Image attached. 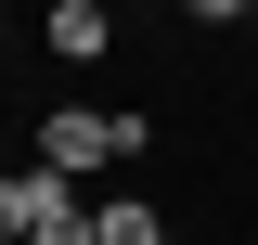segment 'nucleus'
Segmentation results:
<instances>
[{
	"label": "nucleus",
	"mask_w": 258,
	"mask_h": 245,
	"mask_svg": "<svg viewBox=\"0 0 258 245\" xmlns=\"http://www.w3.org/2000/svg\"><path fill=\"white\" fill-rule=\"evenodd\" d=\"M0 219H13V245H39V232H64V219H91V207H78L64 168H13L0 181Z\"/></svg>",
	"instance_id": "obj_1"
},
{
	"label": "nucleus",
	"mask_w": 258,
	"mask_h": 245,
	"mask_svg": "<svg viewBox=\"0 0 258 245\" xmlns=\"http://www.w3.org/2000/svg\"><path fill=\"white\" fill-rule=\"evenodd\" d=\"M103 155H129V129H116V116H91V103L39 116V168H64V181H78V168H103Z\"/></svg>",
	"instance_id": "obj_2"
},
{
	"label": "nucleus",
	"mask_w": 258,
	"mask_h": 245,
	"mask_svg": "<svg viewBox=\"0 0 258 245\" xmlns=\"http://www.w3.org/2000/svg\"><path fill=\"white\" fill-rule=\"evenodd\" d=\"M39 26H52V52H64V65H91L103 39H116V13H103V0H52Z\"/></svg>",
	"instance_id": "obj_3"
},
{
	"label": "nucleus",
	"mask_w": 258,
	"mask_h": 245,
	"mask_svg": "<svg viewBox=\"0 0 258 245\" xmlns=\"http://www.w3.org/2000/svg\"><path fill=\"white\" fill-rule=\"evenodd\" d=\"M91 232H103V245H168V219L142 207V194H116V207H91Z\"/></svg>",
	"instance_id": "obj_4"
},
{
	"label": "nucleus",
	"mask_w": 258,
	"mask_h": 245,
	"mask_svg": "<svg viewBox=\"0 0 258 245\" xmlns=\"http://www.w3.org/2000/svg\"><path fill=\"white\" fill-rule=\"evenodd\" d=\"M181 26H258V0H181Z\"/></svg>",
	"instance_id": "obj_5"
},
{
	"label": "nucleus",
	"mask_w": 258,
	"mask_h": 245,
	"mask_svg": "<svg viewBox=\"0 0 258 245\" xmlns=\"http://www.w3.org/2000/svg\"><path fill=\"white\" fill-rule=\"evenodd\" d=\"M245 52H258V26H245Z\"/></svg>",
	"instance_id": "obj_6"
},
{
	"label": "nucleus",
	"mask_w": 258,
	"mask_h": 245,
	"mask_svg": "<svg viewBox=\"0 0 258 245\" xmlns=\"http://www.w3.org/2000/svg\"><path fill=\"white\" fill-rule=\"evenodd\" d=\"M168 13H181V0H168Z\"/></svg>",
	"instance_id": "obj_7"
}]
</instances>
